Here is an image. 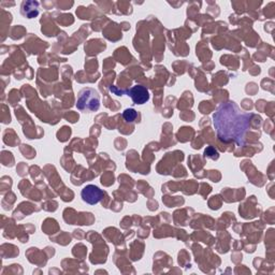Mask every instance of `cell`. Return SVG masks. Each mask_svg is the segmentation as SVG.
I'll return each mask as SVG.
<instances>
[{
  "label": "cell",
  "mask_w": 275,
  "mask_h": 275,
  "mask_svg": "<svg viewBox=\"0 0 275 275\" xmlns=\"http://www.w3.org/2000/svg\"><path fill=\"white\" fill-rule=\"evenodd\" d=\"M250 115L243 113L235 102L220 105L213 116L214 127L220 140L241 145L249 127Z\"/></svg>",
  "instance_id": "1"
},
{
  "label": "cell",
  "mask_w": 275,
  "mask_h": 275,
  "mask_svg": "<svg viewBox=\"0 0 275 275\" xmlns=\"http://www.w3.org/2000/svg\"><path fill=\"white\" fill-rule=\"evenodd\" d=\"M100 107V96L94 88H83L78 96L77 108L80 111L95 112Z\"/></svg>",
  "instance_id": "2"
},
{
  "label": "cell",
  "mask_w": 275,
  "mask_h": 275,
  "mask_svg": "<svg viewBox=\"0 0 275 275\" xmlns=\"http://www.w3.org/2000/svg\"><path fill=\"white\" fill-rule=\"evenodd\" d=\"M81 196L84 202H86L90 205H95V204H97L99 201L102 200L104 193L97 186L87 185L82 189Z\"/></svg>",
  "instance_id": "3"
},
{
  "label": "cell",
  "mask_w": 275,
  "mask_h": 275,
  "mask_svg": "<svg viewBox=\"0 0 275 275\" xmlns=\"http://www.w3.org/2000/svg\"><path fill=\"white\" fill-rule=\"evenodd\" d=\"M127 93H128V95L135 104H143L150 99L149 90L142 85H135L131 87Z\"/></svg>",
  "instance_id": "4"
},
{
  "label": "cell",
  "mask_w": 275,
  "mask_h": 275,
  "mask_svg": "<svg viewBox=\"0 0 275 275\" xmlns=\"http://www.w3.org/2000/svg\"><path fill=\"white\" fill-rule=\"evenodd\" d=\"M22 14L28 18L36 17L39 14V3L37 2L23 3Z\"/></svg>",
  "instance_id": "5"
},
{
  "label": "cell",
  "mask_w": 275,
  "mask_h": 275,
  "mask_svg": "<svg viewBox=\"0 0 275 275\" xmlns=\"http://www.w3.org/2000/svg\"><path fill=\"white\" fill-rule=\"evenodd\" d=\"M136 116H138V113L135 110L133 109H127L124 111V114H123V118L126 122H128V123H132L135 121L136 119Z\"/></svg>",
  "instance_id": "6"
}]
</instances>
